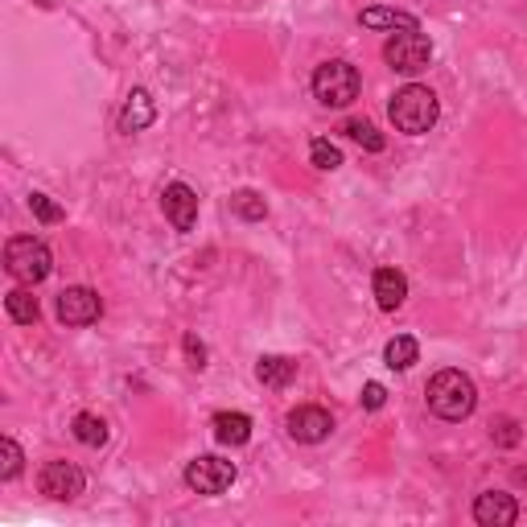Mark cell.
<instances>
[{"label":"cell","instance_id":"cell-1","mask_svg":"<svg viewBox=\"0 0 527 527\" xmlns=\"http://www.w3.org/2000/svg\"><path fill=\"white\" fill-rule=\"evenodd\" d=\"M429 408L441 416V420H466L474 408H478V388H474V379L466 371H437L429 379Z\"/></svg>","mask_w":527,"mask_h":527},{"label":"cell","instance_id":"cell-2","mask_svg":"<svg viewBox=\"0 0 527 527\" xmlns=\"http://www.w3.org/2000/svg\"><path fill=\"white\" fill-rule=\"evenodd\" d=\"M392 124L400 128V132H408V136H425L433 124H437V116H441V108H437V95L429 91V87H420V83H408V87H400L396 95H392Z\"/></svg>","mask_w":527,"mask_h":527},{"label":"cell","instance_id":"cell-3","mask_svg":"<svg viewBox=\"0 0 527 527\" xmlns=\"http://www.w3.org/2000/svg\"><path fill=\"white\" fill-rule=\"evenodd\" d=\"M5 268H9L13 280H21V285H42V280L50 276V268H54V256H50V248L42 239L17 235L5 248Z\"/></svg>","mask_w":527,"mask_h":527},{"label":"cell","instance_id":"cell-4","mask_svg":"<svg viewBox=\"0 0 527 527\" xmlns=\"http://www.w3.org/2000/svg\"><path fill=\"white\" fill-rule=\"evenodd\" d=\"M359 70L350 62H322L313 70V95H318L326 108H346V103L359 99Z\"/></svg>","mask_w":527,"mask_h":527},{"label":"cell","instance_id":"cell-5","mask_svg":"<svg viewBox=\"0 0 527 527\" xmlns=\"http://www.w3.org/2000/svg\"><path fill=\"white\" fill-rule=\"evenodd\" d=\"M383 58H388V66L400 70V75H416V70H425L433 62V42L420 29H400L396 38L383 46Z\"/></svg>","mask_w":527,"mask_h":527},{"label":"cell","instance_id":"cell-6","mask_svg":"<svg viewBox=\"0 0 527 527\" xmlns=\"http://www.w3.org/2000/svg\"><path fill=\"white\" fill-rule=\"evenodd\" d=\"M235 482V466L215 458V453H202L186 466V486L198 490V495H223V490Z\"/></svg>","mask_w":527,"mask_h":527},{"label":"cell","instance_id":"cell-7","mask_svg":"<svg viewBox=\"0 0 527 527\" xmlns=\"http://www.w3.org/2000/svg\"><path fill=\"white\" fill-rule=\"evenodd\" d=\"M38 486H42V495L46 499H58V503H70V499H79L83 495V470L79 466H70V462H46L42 474H38Z\"/></svg>","mask_w":527,"mask_h":527},{"label":"cell","instance_id":"cell-8","mask_svg":"<svg viewBox=\"0 0 527 527\" xmlns=\"http://www.w3.org/2000/svg\"><path fill=\"white\" fill-rule=\"evenodd\" d=\"M54 309H58V322L62 326H91V322H99L103 301H99V293L75 285V289H62L58 293V305Z\"/></svg>","mask_w":527,"mask_h":527},{"label":"cell","instance_id":"cell-9","mask_svg":"<svg viewBox=\"0 0 527 527\" xmlns=\"http://www.w3.org/2000/svg\"><path fill=\"white\" fill-rule=\"evenodd\" d=\"M289 433H293V441L318 445V441H326V437L334 433V420H330L326 408L305 404V408H293V412H289Z\"/></svg>","mask_w":527,"mask_h":527},{"label":"cell","instance_id":"cell-10","mask_svg":"<svg viewBox=\"0 0 527 527\" xmlns=\"http://www.w3.org/2000/svg\"><path fill=\"white\" fill-rule=\"evenodd\" d=\"M161 210H165V219L178 231H194V223H198V194L186 182H173L161 194Z\"/></svg>","mask_w":527,"mask_h":527},{"label":"cell","instance_id":"cell-11","mask_svg":"<svg viewBox=\"0 0 527 527\" xmlns=\"http://www.w3.org/2000/svg\"><path fill=\"white\" fill-rule=\"evenodd\" d=\"M474 519L482 527H511L519 519V503L515 495H503V490H486V495L474 499Z\"/></svg>","mask_w":527,"mask_h":527},{"label":"cell","instance_id":"cell-12","mask_svg":"<svg viewBox=\"0 0 527 527\" xmlns=\"http://www.w3.org/2000/svg\"><path fill=\"white\" fill-rule=\"evenodd\" d=\"M404 297H408V276L400 272V268H379L375 272V301H379V309H400L404 305Z\"/></svg>","mask_w":527,"mask_h":527},{"label":"cell","instance_id":"cell-13","mask_svg":"<svg viewBox=\"0 0 527 527\" xmlns=\"http://www.w3.org/2000/svg\"><path fill=\"white\" fill-rule=\"evenodd\" d=\"M157 120V108H153V99H149V91H132L128 95V103H124V116H120V128L124 132H145L149 124Z\"/></svg>","mask_w":527,"mask_h":527},{"label":"cell","instance_id":"cell-14","mask_svg":"<svg viewBox=\"0 0 527 527\" xmlns=\"http://www.w3.org/2000/svg\"><path fill=\"white\" fill-rule=\"evenodd\" d=\"M256 379L264 383V388H289V383L297 379V363L293 359H285V355H264L260 363H256Z\"/></svg>","mask_w":527,"mask_h":527},{"label":"cell","instance_id":"cell-15","mask_svg":"<svg viewBox=\"0 0 527 527\" xmlns=\"http://www.w3.org/2000/svg\"><path fill=\"white\" fill-rule=\"evenodd\" d=\"M252 437V416L243 412H219L215 416V441L219 445H248Z\"/></svg>","mask_w":527,"mask_h":527},{"label":"cell","instance_id":"cell-16","mask_svg":"<svg viewBox=\"0 0 527 527\" xmlns=\"http://www.w3.org/2000/svg\"><path fill=\"white\" fill-rule=\"evenodd\" d=\"M416 359H420V346H416L412 334H396V338L388 342V350H383V363H388L392 371H408Z\"/></svg>","mask_w":527,"mask_h":527},{"label":"cell","instance_id":"cell-17","mask_svg":"<svg viewBox=\"0 0 527 527\" xmlns=\"http://www.w3.org/2000/svg\"><path fill=\"white\" fill-rule=\"evenodd\" d=\"M5 309H9V318L21 322V326H33V322L42 318V305H38V297H33L29 289H13L5 297Z\"/></svg>","mask_w":527,"mask_h":527},{"label":"cell","instance_id":"cell-18","mask_svg":"<svg viewBox=\"0 0 527 527\" xmlns=\"http://www.w3.org/2000/svg\"><path fill=\"white\" fill-rule=\"evenodd\" d=\"M75 437L83 441V445H103V441H108V420H103V416H95V412H79L75 416Z\"/></svg>","mask_w":527,"mask_h":527},{"label":"cell","instance_id":"cell-19","mask_svg":"<svg viewBox=\"0 0 527 527\" xmlns=\"http://www.w3.org/2000/svg\"><path fill=\"white\" fill-rule=\"evenodd\" d=\"M363 25L367 29H420L416 17L396 13V9H363Z\"/></svg>","mask_w":527,"mask_h":527},{"label":"cell","instance_id":"cell-20","mask_svg":"<svg viewBox=\"0 0 527 527\" xmlns=\"http://www.w3.org/2000/svg\"><path fill=\"white\" fill-rule=\"evenodd\" d=\"M231 210L239 219H248V223H260L264 215H268V202L256 194V190H235L231 194Z\"/></svg>","mask_w":527,"mask_h":527},{"label":"cell","instance_id":"cell-21","mask_svg":"<svg viewBox=\"0 0 527 527\" xmlns=\"http://www.w3.org/2000/svg\"><path fill=\"white\" fill-rule=\"evenodd\" d=\"M346 136L363 145L367 153H383V132L371 124V120H346Z\"/></svg>","mask_w":527,"mask_h":527},{"label":"cell","instance_id":"cell-22","mask_svg":"<svg viewBox=\"0 0 527 527\" xmlns=\"http://www.w3.org/2000/svg\"><path fill=\"white\" fill-rule=\"evenodd\" d=\"M21 462H25V453H21V445L13 441V437H5L0 441V478H17L21 474Z\"/></svg>","mask_w":527,"mask_h":527},{"label":"cell","instance_id":"cell-23","mask_svg":"<svg viewBox=\"0 0 527 527\" xmlns=\"http://www.w3.org/2000/svg\"><path fill=\"white\" fill-rule=\"evenodd\" d=\"M29 210H33V219H42V223H62L66 219V210L50 194H29Z\"/></svg>","mask_w":527,"mask_h":527},{"label":"cell","instance_id":"cell-24","mask_svg":"<svg viewBox=\"0 0 527 527\" xmlns=\"http://www.w3.org/2000/svg\"><path fill=\"white\" fill-rule=\"evenodd\" d=\"M309 157H313V165H318V169H338L342 165V153H338V145H330V140H313Z\"/></svg>","mask_w":527,"mask_h":527},{"label":"cell","instance_id":"cell-25","mask_svg":"<svg viewBox=\"0 0 527 527\" xmlns=\"http://www.w3.org/2000/svg\"><path fill=\"white\" fill-rule=\"evenodd\" d=\"M490 437H495L499 445H519V437H523V433H519V425H515V420H511V416H503V420H499V425H495V429H490Z\"/></svg>","mask_w":527,"mask_h":527},{"label":"cell","instance_id":"cell-26","mask_svg":"<svg viewBox=\"0 0 527 527\" xmlns=\"http://www.w3.org/2000/svg\"><path fill=\"white\" fill-rule=\"evenodd\" d=\"M383 404H388V392H383V383H367V388H363V408H367V412H379Z\"/></svg>","mask_w":527,"mask_h":527},{"label":"cell","instance_id":"cell-27","mask_svg":"<svg viewBox=\"0 0 527 527\" xmlns=\"http://www.w3.org/2000/svg\"><path fill=\"white\" fill-rule=\"evenodd\" d=\"M186 355H190V367H206V346L194 334L186 338Z\"/></svg>","mask_w":527,"mask_h":527}]
</instances>
